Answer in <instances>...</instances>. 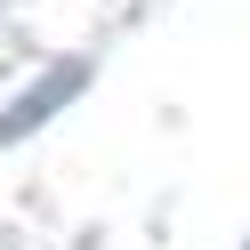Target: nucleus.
<instances>
[{"instance_id":"1","label":"nucleus","mask_w":250,"mask_h":250,"mask_svg":"<svg viewBox=\"0 0 250 250\" xmlns=\"http://www.w3.org/2000/svg\"><path fill=\"white\" fill-rule=\"evenodd\" d=\"M73 89H81V65H65V73H57V81H49V89H33V97H24V105H17V113L0 121V137H24V129H33V121H49V113H57V105H65V97H73Z\"/></svg>"}]
</instances>
